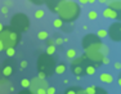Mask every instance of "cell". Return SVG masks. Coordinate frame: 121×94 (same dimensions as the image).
I'll return each mask as SVG.
<instances>
[{
  "label": "cell",
  "instance_id": "1",
  "mask_svg": "<svg viewBox=\"0 0 121 94\" xmlns=\"http://www.w3.org/2000/svg\"><path fill=\"white\" fill-rule=\"evenodd\" d=\"M81 12V8L73 0H63L60 3L57 14H58V18L63 23H72L75 22L80 16Z\"/></svg>",
  "mask_w": 121,
  "mask_h": 94
},
{
  "label": "cell",
  "instance_id": "2",
  "mask_svg": "<svg viewBox=\"0 0 121 94\" xmlns=\"http://www.w3.org/2000/svg\"><path fill=\"white\" fill-rule=\"evenodd\" d=\"M22 36L19 32L13 30L10 26H4L3 30L0 31V43L4 47V50L8 48H16L19 44Z\"/></svg>",
  "mask_w": 121,
  "mask_h": 94
},
{
  "label": "cell",
  "instance_id": "3",
  "mask_svg": "<svg viewBox=\"0 0 121 94\" xmlns=\"http://www.w3.org/2000/svg\"><path fill=\"white\" fill-rule=\"evenodd\" d=\"M37 72H44L47 76H50L54 73V68H56V59L53 56H48L47 53H43L37 58Z\"/></svg>",
  "mask_w": 121,
  "mask_h": 94
},
{
  "label": "cell",
  "instance_id": "4",
  "mask_svg": "<svg viewBox=\"0 0 121 94\" xmlns=\"http://www.w3.org/2000/svg\"><path fill=\"white\" fill-rule=\"evenodd\" d=\"M81 45L84 48L85 53H91V52H99L102 53V47L103 43L98 38L97 35L93 34H86L84 38L81 39Z\"/></svg>",
  "mask_w": 121,
  "mask_h": 94
},
{
  "label": "cell",
  "instance_id": "5",
  "mask_svg": "<svg viewBox=\"0 0 121 94\" xmlns=\"http://www.w3.org/2000/svg\"><path fill=\"white\" fill-rule=\"evenodd\" d=\"M10 27L16 30L17 32L22 34L30 28V18L25 13H17L10 19Z\"/></svg>",
  "mask_w": 121,
  "mask_h": 94
},
{
  "label": "cell",
  "instance_id": "6",
  "mask_svg": "<svg viewBox=\"0 0 121 94\" xmlns=\"http://www.w3.org/2000/svg\"><path fill=\"white\" fill-rule=\"evenodd\" d=\"M89 62L90 61H88L85 58V56L73 58L72 62H71V71H72V73H75L76 76H80V77L82 75H85V67Z\"/></svg>",
  "mask_w": 121,
  "mask_h": 94
},
{
  "label": "cell",
  "instance_id": "7",
  "mask_svg": "<svg viewBox=\"0 0 121 94\" xmlns=\"http://www.w3.org/2000/svg\"><path fill=\"white\" fill-rule=\"evenodd\" d=\"M107 35L109 36V39H111L112 41L119 43L121 40V23L120 22H115V23H112L111 26L108 27Z\"/></svg>",
  "mask_w": 121,
  "mask_h": 94
},
{
  "label": "cell",
  "instance_id": "8",
  "mask_svg": "<svg viewBox=\"0 0 121 94\" xmlns=\"http://www.w3.org/2000/svg\"><path fill=\"white\" fill-rule=\"evenodd\" d=\"M16 71V66H14V62L12 59H5L3 62V66H1V73L4 77H10V76L14 73Z\"/></svg>",
  "mask_w": 121,
  "mask_h": 94
},
{
  "label": "cell",
  "instance_id": "9",
  "mask_svg": "<svg viewBox=\"0 0 121 94\" xmlns=\"http://www.w3.org/2000/svg\"><path fill=\"white\" fill-rule=\"evenodd\" d=\"M48 86H49V85H48V81L47 80H43V79H39V77H34L32 80L30 81L28 90L35 94L36 89H39V88H44V89H47Z\"/></svg>",
  "mask_w": 121,
  "mask_h": 94
},
{
  "label": "cell",
  "instance_id": "10",
  "mask_svg": "<svg viewBox=\"0 0 121 94\" xmlns=\"http://www.w3.org/2000/svg\"><path fill=\"white\" fill-rule=\"evenodd\" d=\"M62 1L63 0H44V4L47 5L48 9L52 13H57V10H58V8H59Z\"/></svg>",
  "mask_w": 121,
  "mask_h": 94
},
{
  "label": "cell",
  "instance_id": "11",
  "mask_svg": "<svg viewBox=\"0 0 121 94\" xmlns=\"http://www.w3.org/2000/svg\"><path fill=\"white\" fill-rule=\"evenodd\" d=\"M84 90H85L86 94H109L107 90L102 89V88H99V86H95V85H90V86H88Z\"/></svg>",
  "mask_w": 121,
  "mask_h": 94
},
{
  "label": "cell",
  "instance_id": "12",
  "mask_svg": "<svg viewBox=\"0 0 121 94\" xmlns=\"http://www.w3.org/2000/svg\"><path fill=\"white\" fill-rule=\"evenodd\" d=\"M103 17L109 18V19H119V12H116V10H113V9L107 7L103 10Z\"/></svg>",
  "mask_w": 121,
  "mask_h": 94
},
{
  "label": "cell",
  "instance_id": "13",
  "mask_svg": "<svg viewBox=\"0 0 121 94\" xmlns=\"http://www.w3.org/2000/svg\"><path fill=\"white\" fill-rule=\"evenodd\" d=\"M99 80L102 81L103 84H111V82H113V76H112L111 73H100Z\"/></svg>",
  "mask_w": 121,
  "mask_h": 94
},
{
  "label": "cell",
  "instance_id": "14",
  "mask_svg": "<svg viewBox=\"0 0 121 94\" xmlns=\"http://www.w3.org/2000/svg\"><path fill=\"white\" fill-rule=\"evenodd\" d=\"M66 70H67V66H66L65 62H60V63L56 64V68H54V73H57V75H62V73L66 72Z\"/></svg>",
  "mask_w": 121,
  "mask_h": 94
},
{
  "label": "cell",
  "instance_id": "15",
  "mask_svg": "<svg viewBox=\"0 0 121 94\" xmlns=\"http://www.w3.org/2000/svg\"><path fill=\"white\" fill-rule=\"evenodd\" d=\"M95 70H97V67L94 66L91 62H89V63L86 64V67H85V75H88V76L94 75V73H95Z\"/></svg>",
  "mask_w": 121,
  "mask_h": 94
},
{
  "label": "cell",
  "instance_id": "16",
  "mask_svg": "<svg viewBox=\"0 0 121 94\" xmlns=\"http://www.w3.org/2000/svg\"><path fill=\"white\" fill-rule=\"evenodd\" d=\"M108 8L116 10V12H120V9H121V3L119 1V0H111V1H108Z\"/></svg>",
  "mask_w": 121,
  "mask_h": 94
},
{
  "label": "cell",
  "instance_id": "17",
  "mask_svg": "<svg viewBox=\"0 0 121 94\" xmlns=\"http://www.w3.org/2000/svg\"><path fill=\"white\" fill-rule=\"evenodd\" d=\"M48 38H49V34L45 30H41L39 34H37V39H40V40H47Z\"/></svg>",
  "mask_w": 121,
  "mask_h": 94
},
{
  "label": "cell",
  "instance_id": "18",
  "mask_svg": "<svg viewBox=\"0 0 121 94\" xmlns=\"http://www.w3.org/2000/svg\"><path fill=\"white\" fill-rule=\"evenodd\" d=\"M66 57H67L68 59L76 58V50H75V49H68L67 52H66Z\"/></svg>",
  "mask_w": 121,
  "mask_h": 94
},
{
  "label": "cell",
  "instance_id": "19",
  "mask_svg": "<svg viewBox=\"0 0 121 94\" xmlns=\"http://www.w3.org/2000/svg\"><path fill=\"white\" fill-rule=\"evenodd\" d=\"M4 52H5V54H7L9 58H12V57L16 56V48H8V49H5Z\"/></svg>",
  "mask_w": 121,
  "mask_h": 94
},
{
  "label": "cell",
  "instance_id": "20",
  "mask_svg": "<svg viewBox=\"0 0 121 94\" xmlns=\"http://www.w3.org/2000/svg\"><path fill=\"white\" fill-rule=\"evenodd\" d=\"M97 36L100 39V40H102L103 38H106V36H107V30H104V28H100V30H98V31H97Z\"/></svg>",
  "mask_w": 121,
  "mask_h": 94
},
{
  "label": "cell",
  "instance_id": "21",
  "mask_svg": "<svg viewBox=\"0 0 121 94\" xmlns=\"http://www.w3.org/2000/svg\"><path fill=\"white\" fill-rule=\"evenodd\" d=\"M63 25H65V23H63L59 18H56L53 21V26L56 27V28H63Z\"/></svg>",
  "mask_w": 121,
  "mask_h": 94
},
{
  "label": "cell",
  "instance_id": "22",
  "mask_svg": "<svg viewBox=\"0 0 121 94\" xmlns=\"http://www.w3.org/2000/svg\"><path fill=\"white\" fill-rule=\"evenodd\" d=\"M88 18L90 19V21H95V19L98 18V13L95 12V10H90V12L88 13Z\"/></svg>",
  "mask_w": 121,
  "mask_h": 94
},
{
  "label": "cell",
  "instance_id": "23",
  "mask_svg": "<svg viewBox=\"0 0 121 94\" xmlns=\"http://www.w3.org/2000/svg\"><path fill=\"white\" fill-rule=\"evenodd\" d=\"M77 89H79V86H71V88H68V89L66 90L65 94H76Z\"/></svg>",
  "mask_w": 121,
  "mask_h": 94
},
{
  "label": "cell",
  "instance_id": "24",
  "mask_svg": "<svg viewBox=\"0 0 121 94\" xmlns=\"http://www.w3.org/2000/svg\"><path fill=\"white\" fill-rule=\"evenodd\" d=\"M56 53V45H50V47L47 48V54L48 56H53Z\"/></svg>",
  "mask_w": 121,
  "mask_h": 94
},
{
  "label": "cell",
  "instance_id": "25",
  "mask_svg": "<svg viewBox=\"0 0 121 94\" xmlns=\"http://www.w3.org/2000/svg\"><path fill=\"white\" fill-rule=\"evenodd\" d=\"M44 14H45V12L43 9H37L36 12H35V18L40 19V18H43V17H44Z\"/></svg>",
  "mask_w": 121,
  "mask_h": 94
},
{
  "label": "cell",
  "instance_id": "26",
  "mask_svg": "<svg viewBox=\"0 0 121 94\" xmlns=\"http://www.w3.org/2000/svg\"><path fill=\"white\" fill-rule=\"evenodd\" d=\"M21 85L25 88V89H28V86H30V80H28V79H22Z\"/></svg>",
  "mask_w": 121,
  "mask_h": 94
},
{
  "label": "cell",
  "instance_id": "27",
  "mask_svg": "<svg viewBox=\"0 0 121 94\" xmlns=\"http://www.w3.org/2000/svg\"><path fill=\"white\" fill-rule=\"evenodd\" d=\"M45 92H47V94H56V88L54 86H48L47 89H45Z\"/></svg>",
  "mask_w": 121,
  "mask_h": 94
},
{
  "label": "cell",
  "instance_id": "28",
  "mask_svg": "<svg viewBox=\"0 0 121 94\" xmlns=\"http://www.w3.org/2000/svg\"><path fill=\"white\" fill-rule=\"evenodd\" d=\"M28 1L35 4V5H43L44 4V0H28Z\"/></svg>",
  "mask_w": 121,
  "mask_h": 94
},
{
  "label": "cell",
  "instance_id": "29",
  "mask_svg": "<svg viewBox=\"0 0 121 94\" xmlns=\"http://www.w3.org/2000/svg\"><path fill=\"white\" fill-rule=\"evenodd\" d=\"M35 94H47V92H45L44 88H39V89H36Z\"/></svg>",
  "mask_w": 121,
  "mask_h": 94
},
{
  "label": "cell",
  "instance_id": "30",
  "mask_svg": "<svg viewBox=\"0 0 121 94\" xmlns=\"http://www.w3.org/2000/svg\"><path fill=\"white\" fill-rule=\"evenodd\" d=\"M37 77H39V79H43V80H45V79H47L48 76L45 75L44 72H37Z\"/></svg>",
  "mask_w": 121,
  "mask_h": 94
},
{
  "label": "cell",
  "instance_id": "31",
  "mask_svg": "<svg viewBox=\"0 0 121 94\" xmlns=\"http://www.w3.org/2000/svg\"><path fill=\"white\" fill-rule=\"evenodd\" d=\"M54 44H57V45H62V44H63V39H62V38L56 39V40H54Z\"/></svg>",
  "mask_w": 121,
  "mask_h": 94
},
{
  "label": "cell",
  "instance_id": "32",
  "mask_svg": "<svg viewBox=\"0 0 121 94\" xmlns=\"http://www.w3.org/2000/svg\"><path fill=\"white\" fill-rule=\"evenodd\" d=\"M18 94H34V93H32V92H30L28 89H23V90H21V92H19Z\"/></svg>",
  "mask_w": 121,
  "mask_h": 94
},
{
  "label": "cell",
  "instance_id": "33",
  "mask_svg": "<svg viewBox=\"0 0 121 94\" xmlns=\"http://www.w3.org/2000/svg\"><path fill=\"white\" fill-rule=\"evenodd\" d=\"M47 45H48V47H50V45H54V40H53V39H47Z\"/></svg>",
  "mask_w": 121,
  "mask_h": 94
},
{
  "label": "cell",
  "instance_id": "34",
  "mask_svg": "<svg viewBox=\"0 0 121 94\" xmlns=\"http://www.w3.org/2000/svg\"><path fill=\"white\" fill-rule=\"evenodd\" d=\"M13 5V0H5V7H12Z\"/></svg>",
  "mask_w": 121,
  "mask_h": 94
},
{
  "label": "cell",
  "instance_id": "35",
  "mask_svg": "<svg viewBox=\"0 0 121 94\" xmlns=\"http://www.w3.org/2000/svg\"><path fill=\"white\" fill-rule=\"evenodd\" d=\"M102 63H103V64H108V63H109V59L107 58V57H103V59H102Z\"/></svg>",
  "mask_w": 121,
  "mask_h": 94
},
{
  "label": "cell",
  "instance_id": "36",
  "mask_svg": "<svg viewBox=\"0 0 121 94\" xmlns=\"http://www.w3.org/2000/svg\"><path fill=\"white\" fill-rule=\"evenodd\" d=\"M27 64H28L27 61H22L21 62V68H26V67H27Z\"/></svg>",
  "mask_w": 121,
  "mask_h": 94
},
{
  "label": "cell",
  "instance_id": "37",
  "mask_svg": "<svg viewBox=\"0 0 121 94\" xmlns=\"http://www.w3.org/2000/svg\"><path fill=\"white\" fill-rule=\"evenodd\" d=\"M76 94H86V93H85V90L82 89V88L79 86V89H77V93H76Z\"/></svg>",
  "mask_w": 121,
  "mask_h": 94
},
{
  "label": "cell",
  "instance_id": "38",
  "mask_svg": "<svg viewBox=\"0 0 121 94\" xmlns=\"http://www.w3.org/2000/svg\"><path fill=\"white\" fill-rule=\"evenodd\" d=\"M1 13L4 14V16H5V14H8V8L7 7H3L1 8Z\"/></svg>",
  "mask_w": 121,
  "mask_h": 94
},
{
  "label": "cell",
  "instance_id": "39",
  "mask_svg": "<svg viewBox=\"0 0 121 94\" xmlns=\"http://www.w3.org/2000/svg\"><path fill=\"white\" fill-rule=\"evenodd\" d=\"M115 68H116V70H120V68H121L120 62H115Z\"/></svg>",
  "mask_w": 121,
  "mask_h": 94
},
{
  "label": "cell",
  "instance_id": "40",
  "mask_svg": "<svg viewBox=\"0 0 121 94\" xmlns=\"http://www.w3.org/2000/svg\"><path fill=\"white\" fill-rule=\"evenodd\" d=\"M79 3L84 5V4H88V0H79Z\"/></svg>",
  "mask_w": 121,
  "mask_h": 94
},
{
  "label": "cell",
  "instance_id": "41",
  "mask_svg": "<svg viewBox=\"0 0 121 94\" xmlns=\"http://www.w3.org/2000/svg\"><path fill=\"white\" fill-rule=\"evenodd\" d=\"M98 1H99L100 4H107V3H108V0H98Z\"/></svg>",
  "mask_w": 121,
  "mask_h": 94
},
{
  "label": "cell",
  "instance_id": "42",
  "mask_svg": "<svg viewBox=\"0 0 121 94\" xmlns=\"http://www.w3.org/2000/svg\"><path fill=\"white\" fill-rule=\"evenodd\" d=\"M3 50H4V47H3V44L0 43V52H3Z\"/></svg>",
  "mask_w": 121,
  "mask_h": 94
},
{
  "label": "cell",
  "instance_id": "43",
  "mask_svg": "<svg viewBox=\"0 0 121 94\" xmlns=\"http://www.w3.org/2000/svg\"><path fill=\"white\" fill-rule=\"evenodd\" d=\"M97 0H88V3H90V4H93V3H95Z\"/></svg>",
  "mask_w": 121,
  "mask_h": 94
},
{
  "label": "cell",
  "instance_id": "44",
  "mask_svg": "<svg viewBox=\"0 0 121 94\" xmlns=\"http://www.w3.org/2000/svg\"><path fill=\"white\" fill-rule=\"evenodd\" d=\"M3 27H4V25H3V23H1V22H0V31H1V30H3Z\"/></svg>",
  "mask_w": 121,
  "mask_h": 94
},
{
  "label": "cell",
  "instance_id": "45",
  "mask_svg": "<svg viewBox=\"0 0 121 94\" xmlns=\"http://www.w3.org/2000/svg\"><path fill=\"white\" fill-rule=\"evenodd\" d=\"M109 1H111V0H109Z\"/></svg>",
  "mask_w": 121,
  "mask_h": 94
}]
</instances>
